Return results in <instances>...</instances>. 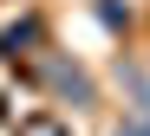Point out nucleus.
I'll return each mask as SVG.
<instances>
[{
  "mask_svg": "<svg viewBox=\"0 0 150 136\" xmlns=\"http://www.w3.org/2000/svg\"><path fill=\"white\" fill-rule=\"evenodd\" d=\"M111 136H150V117H131V123H117Z\"/></svg>",
  "mask_w": 150,
  "mask_h": 136,
  "instance_id": "3",
  "label": "nucleus"
},
{
  "mask_svg": "<svg viewBox=\"0 0 150 136\" xmlns=\"http://www.w3.org/2000/svg\"><path fill=\"white\" fill-rule=\"evenodd\" d=\"M13 136H72V130H65L52 110H26V117L13 123Z\"/></svg>",
  "mask_w": 150,
  "mask_h": 136,
  "instance_id": "2",
  "label": "nucleus"
},
{
  "mask_svg": "<svg viewBox=\"0 0 150 136\" xmlns=\"http://www.w3.org/2000/svg\"><path fill=\"white\" fill-rule=\"evenodd\" d=\"M46 78H52V91H65V97H79V104H91V78H85L79 65H46Z\"/></svg>",
  "mask_w": 150,
  "mask_h": 136,
  "instance_id": "1",
  "label": "nucleus"
}]
</instances>
